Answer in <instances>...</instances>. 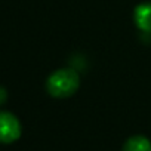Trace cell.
<instances>
[{
    "instance_id": "1",
    "label": "cell",
    "mask_w": 151,
    "mask_h": 151,
    "mask_svg": "<svg viewBox=\"0 0 151 151\" xmlns=\"http://www.w3.org/2000/svg\"><path fill=\"white\" fill-rule=\"evenodd\" d=\"M80 85V77L74 70L62 68L49 76L46 82L47 92L55 98H68L76 93Z\"/></svg>"
},
{
    "instance_id": "2",
    "label": "cell",
    "mask_w": 151,
    "mask_h": 151,
    "mask_svg": "<svg viewBox=\"0 0 151 151\" xmlns=\"http://www.w3.org/2000/svg\"><path fill=\"white\" fill-rule=\"evenodd\" d=\"M21 123L9 111L0 110V144H12L21 136Z\"/></svg>"
},
{
    "instance_id": "3",
    "label": "cell",
    "mask_w": 151,
    "mask_h": 151,
    "mask_svg": "<svg viewBox=\"0 0 151 151\" xmlns=\"http://www.w3.org/2000/svg\"><path fill=\"white\" fill-rule=\"evenodd\" d=\"M135 22L142 31L151 33V3H142L136 6Z\"/></svg>"
},
{
    "instance_id": "4",
    "label": "cell",
    "mask_w": 151,
    "mask_h": 151,
    "mask_svg": "<svg viewBox=\"0 0 151 151\" xmlns=\"http://www.w3.org/2000/svg\"><path fill=\"white\" fill-rule=\"evenodd\" d=\"M123 151H151V141L144 135H135L126 139Z\"/></svg>"
},
{
    "instance_id": "5",
    "label": "cell",
    "mask_w": 151,
    "mask_h": 151,
    "mask_svg": "<svg viewBox=\"0 0 151 151\" xmlns=\"http://www.w3.org/2000/svg\"><path fill=\"white\" fill-rule=\"evenodd\" d=\"M6 98H8V93H6V89L5 88H2L0 86V105H2L5 101H6Z\"/></svg>"
}]
</instances>
